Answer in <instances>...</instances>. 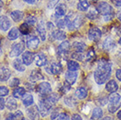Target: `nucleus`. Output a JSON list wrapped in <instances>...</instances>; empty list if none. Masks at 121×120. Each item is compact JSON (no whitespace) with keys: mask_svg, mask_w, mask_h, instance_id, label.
I'll list each match as a JSON object with an SVG mask.
<instances>
[{"mask_svg":"<svg viewBox=\"0 0 121 120\" xmlns=\"http://www.w3.org/2000/svg\"><path fill=\"white\" fill-rule=\"evenodd\" d=\"M112 73V66L105 60H101L97 64V69L94 72V79L97 84L105 83L107 80L111 76Z\"/></svg>","mask_w":121,"mask_h":120,"instance_id":"1","label":"nucleus"},{"mask_svg":"<svg viewBox=\"0 0 121 120\" xmlns=\"http://www.w3.org/2000/svg\"><path fill=\"white\" fill-rule=\"evenodd\" d=\"M64 20H65V24H66L67 27L71 31L78 29L82 23V17L76 15L74 12H70L69 14L66 15V18Z\"/></svg>","mask_w":121,"mask_h":120,"instance_id":"2","label":"nucleus"},{"mask_svg":"<svg viewBox=\"0 0 121 120\" xmlns=\"http://www.w3.org/2000/svg\"><path fill=\"white\" fill-rule=\"evenodd\" d=\"M97 9L98 10L100 14H102L105 21L111 20L113 17V10L112 7L109 4L105 3V2H101L98 4Z\"/></svg>","mask_w":121,"mask_h":120,"instance_id":"3","label":"nucleus"},{"mask_svg":"<svg viewBox=\"0 0 121 120\" xmlns=\"http://www.w3.org/2000/svg\"><path fill=\"white\" fill-rule=\"evenodd\" d=\"M109 103H108V110L110 112L114 113L117 110H118L121 105V96L119 94L116 93H112L109 96Z\"/></svg>","mask_w":121,"mask_h":120,"instance_id":"4","label":"nucleus"},{"mask_svg":"<svg viewBox=\"0 0 121 120\" xmlns=\"http://www.w3.org/2000/svg\"><path fill=\"white\" fill-rule=\"evenodd\" d=\"M37 91H38V93L41 96H48V95H49L52 92L51 85L48 82H47V81H43V82H41V83H39L38 85Z\"/></svg>","mask_w":121,"mask_h":120,"instance_id":"5","label":"nucleus"},{"mask_svg":"<svg viewBox=\"0 0 121 120\" xmlns=\"http://www.w3.org/2000/svg\"><path fill=\"white\" fill-rule=\"evenodd\" d=\"M24 48L25 45L23 42H18V43L13 44L12 50H11L9 54V56L10 57H17V56H18L22 52L24 51Z\"/></svg>","mask_w":121,"mask_h":120,"instance_id":"6","label":"nucleus"},{"mask_svg":"<svg viewBox=\"0 0 121 120\" xmlns=\"http://www.w3.org/2000/svg\"><path fill=\"white\" fill-rule=\"evenodd\" d=\"M38 107H39V111L40 115H41V117L48 116V114L49 113V111H51V109H52V107L48 103L46 102L45 99L39 100Z\"/></svg>","mask_w":121,"mask_h":120,"instance_id":"7","label":"nucleus"},{"mask_svg":"<svg viewBox=\"0 0 121 120\" xmlns=\"http://www.w3.org/2000/svg\"><path fill=\"white\" fill-rule=\"evenodd\" d=\"M39 45V39L37 36L30 35L26 39V46L29 49H36Z\"/></svg>","mask_w":121,"mask_h":120,"instance_id":"8","label":"nucleus"},{"mask_svg":"<svg viewBox=\"0 0 121 120\" xmlns=\"http://www.w3.org/2000/svg\"><path fill=\"white\" fill-rule=\"evenodd\" d=\"M27 115L29 118H31L32 120H39V107L36 105H33L31 106L30 108L27 109Z\"/></svg>","mask_w":121,"mask_h":120,"instance_id":"9","label":"nucleus"},{"mask_svg":"<svg viewBox=\"0 0 121 120\" xmlns=\"http://www.w3.org/2000/svg\"><path fill=\"white\" fill-rule=\"evenodd\" d=\"M102 33L97 27H91L89 30V39L92 41H97L101 38Z\"/></svg>","mask_w":121,"mask_h":120,"instance_id":"10","label":"nucleus"},{"mask_svg":"<svg viewBox=\"0 0 121 120\" xmlns=\"http://www.w3.org/2000/svg\"><path fill=\"white\" fill-rule=\"evenodd\" d=\"M46 70H47V72L51 74V75H57L61 71V66H60V63L52 62L49 66L46 68Z\"/></svg>","mask_w":121,"mask_h":120,"instance_id":"11","label":"nucleus"},{"mask_svg":"<svg viewBox=\"0 0 121 120\" xmlns=\"http://www.w3.org/2000/svg\"><path fill=\"white\" fill-rule=\"evenodd\" d=\"M34 62L36 64V66H38V67L45 66V65H47V63H48L47 56H46L43 53H39V54H35Z\"/></svg>","mask_w":121,"mask_h":120,"instance_id":"12","label":"nucleus"},{"mask_svg":"<svg viewBox=\"0 0 121 120\" xmlns=\"http://www.w3.org/2000/svg\"><path fill=\"white\" fill-rule=\"evenodd\" d=\"M77 76H78V74H77L76 71H70V70H69L65 74V80H66V81L68 83L72 85V84H74L76 82Z\"/></svg>","mask_w":121,"mask_h":120,"instance_id":"13","label":"nucleus"},{"mask_svg":"<svg viewBox=\"0 0 121 120\" xmlns=\"http://www.w3.org/2000/svg\"><path fill=\"white\" fill-rule=\"evenodd\" d=\"M70 45L69 42L65 40V41L61 42L60 44V46L58 47V54L61 55V56H64L65 54H68V52L69 50Z\"/></svg>","mask_w":121,"mask_h":120,"instance_id":"14","label":"nucleus"},{"mask_svg":"<svg viewBox=\"0 0 121 120\" xmlns=\"http://www.w3.org/2000/svg\"><path fill=\"white\" fill-rule=\"evenodd\" d=\"M34 54L33 53H31V52H25L24 54H23V56H22V61L24 62L25 65H30L33 63V61L34 60Z\"/></svg>","mask_w":121,"mask_h":120,"instance_id":"15","label":"nucleus"},{"mask_svg":"<svg viewBox=\"0 0 121 120\" xmlns=\"http://www.w3.org/2000/svg\"><path fill=\"white\" fill-rule=\"evenodd\" d=\"M115 46L116 44L114 39H112L111 37H107L103 43V47L106 51H111V50H112L113 48L115 47Z\"/></svg>","mask_w":121,"mask_h":120,"instance_id":"16","label":"nucleus"},{"mask_svg":"<svg viewBox=\"0 0 121 120\" xmlns=\"http://www.w3.org/2000/svg\"><path fill=\"white\" fill-rule=\"evenodd\" d=\"M67 8L64 4H60L55 7V16L57 18H61L66 15Z\"/></svg>","mask_w":121,"mask_h":120,"instance_id":"17","label":"nucleus"},{"mask_svg":"<svg viewBox=\"0 0 121 120\" xmlns=\"http://www.w3.org/2000/svg\"><path fill=\"white\" fill-rule=\"evenodd\" d=\"M11 26V22H10L9 18L5 17V16H1L0 18V27H1V31L5 32L10 28Z\"/></svg>","mask_w":121,"mask_h":120,"instance_id":"18","label":"nucleus"},{"mask_svg":"<svg viewBox=\"0 0 121 120\" xmlns=\"http://www.w3.org/2000/svg\"><path fill=\"white\" fill-rule=\"evenodd\" d=\"M60 99V96L56 93H52L51 95H49L47 98H46V102L48 103L50 106H53V105H55V103H57V102L59 101Z\"/></svg>","mask_w":121,"mask_h":120,"instance_id":"19","label":"nucleus"},{"mask_svg":"<svg viewBox=\"0 0 121 120\" xmlns=\"http://www.w3.org/2000/svg\"><path fill=\"white\" fill-rule=\"evenodd\" d=\"M105 89L107 91H109L111 93H114V92H116V91L118 90V85L114 80H111V81H109L107 82V84H106V86H105Z\"/></svg>","mask_w":121,"mask_h":120,"instance_id":"20","label":"nucleus"},{"mask_svg":"<svg viewBox=\"0 0 121 120\" xmlns=\"http://www.w3.org/2000/svg\"><path fill=\"white\" fill-rule=\"evenodd\" d=\"M66 33L62 30H55L51 33V37L57 40H63L66 39Z\"/></svg>","mask_w":121,"mask_h":120,"instance_id":"21","label":"nucleus"},{"mask_svg":"<svg viewBox=\"0 0 121 120\" xmlns=\"http://www.w3.org/2000/svg\"><path fill=\"white\" fill-rule=\"evenodd\" d=\"M89 8H90V4L88 0H79L77 4V9L80 12H87Z\"/></svg>","mask_w":121,"mask_h":120,"instance_id":"22","label":"nucleus"},{"mask_svg":"<svg viewBox=\"0 0 121 120\" xmlns=\"http://www.w3.org/2000/svg\"><path fill=\"white\" fill-rule=\"evenodd\" d=\"M11 70L7 68H1V81H5L10 78L11 76Z\"/></svg>","mask_w":121,"mask_h":120,"instance_id":"23","label":"nucleus"},{"mask_svg":"<svg viewBox=\"0 0 121 120\" xmlns=\"http://www.w3.org/2000/svg\"><path fill=\"white\" fill-rule=\"evenodd\" d=\"M87 95H88V91L83 87H80L76 90V96L79 99H84Z\"/></svg>","mask_w":121,"mask_h":120,"instance_id":"24","label":"nucleus"},{"mask_svg":"<svg viewBox=\"0 0 121 120\" xmlns=\"http://www.w3.org/2000/svg\"><path fill=\"white\" fill-rule=\"evenodd\" d=\"M23 61L19 60V59H16L14 61H13V68L18 70L19 72H24L26 70V67H25V64H23Z\"/></svg>","mask_w":121,"mask_h":120,"instance_id":"25","label":"nucleus"},{"mask_svg":"<svg viewBox=\"0 0 121 120\" xmlns=\"http://www.w3.org/2000/svg\"><path fill=\"white\" fill-rule=\"evenodd\" d=\"M36 31H37V33H38V34L39 35V37H40V39H41L42 41H44L46 39V34H47L45 26L40 23V24L38 25V26H37V28H36Z\"/></svg>","mask_w":121,"mask_h":120,"instance_id":"26","label":"nucleus"},{"mask_svg":"<svg viewBox=\"0 0 121 120\" xmlns=\"http://www.w3.org/2000/svg\"><path fill=\"white\" fill-rule=\"evenodd\" d=\"M11 17L15 22H18L23 19V17H24V14L23 12H20V11H13V12H11Z\"/></svg>","mask_w":121,"mask_h":120,"instance_id":"27","label":"nucleus"},{"mask_svg":"<svg viewBox=\"0 0 121 120\" xmlns=\"http://www.w3.org/2000/svg\"><path fill=\"white\" fill-rule=\"evenodd\" d=\"M103 117V111L99 107L95 108L92 111V119L94 120H99Z\"/></svg>","mask_w":121,"mask_h":120,"instance_id":"28","label":"nucleus"},{"mask_svg":"<svg viewBox=\"0 0 121 120\" xmlns=\"http://www.w3.org/2000/svg\"><path fill=\"white\" fill-rule=\"evenodd\" d=\"M18 34H19V32H18V29L17 27H13L12 30L10 31L9 33H8V39L10 40H15L18 38Z\"/></svg>","mask_w":121,"mask_h":120,"instance_id":"29","label":"nucleus"},{"mask_svg":"<svg viewBox=\"0 0 121 120\" xmlns=\"http://www.w3.org/2000/svg\"><path fill=\"white\" fill-rule=\"evenodd\" d=\"M12 95H13V96L15 98H21V97H23L26 95V90H25L24 88L18 87L13 90Z\"/></svg>","mask_w":121,"mask_h":120,"instance_id":"30","label":"nucleus"},{"mask_svg":"<svg viewBox=\"0 0 121 120\" xmlns=\"http://www.w3.org/2000/svg\"><path fill=\"white\" fill-rule=\"evenodd\" d=\"M6 107L10 111H14L18 107V103H17V102H16V100L14 98H9L6 102Z\"/></svg>","mask_w":121,"mask_h":120,"instance_id":"31","label":"nucleus"},{"mask_svg":"<svg viewBox=\"0 0 121 120\" xmlns=\"http://www.w3.org/2000/svg\"><path fill=\"white\" fill-rule=\"evenodd\" d=\"M42 79H43V75L38 70H33V72L31 73L30 80H32V81H36L38 80H42Z\"/></svg>","mask_w":121,"mask_h":120,"instance_id":"32","label":"nucleus"},{"mask_svg":"<svg viewBox=\"0 0 121 120\" xmlns=\"http://www.w3.org/2000/svg\"><path fill=\"white\" fill-rule=\"evenodd\" d=\"M73 48L76 50V52H81V53H82V51L86 48V45L83 42L76 41L73 44Z\"/></svg>","mask_w":121,"mask_h":120,"instance_id":"33","label":"nucleus"},{"mask_svg":"<svg viewBox=\"0 0 121 120\" xmlns=\"http://www.w3.org/2000/svg\"><path fill=\"white\" fill-rule=\"evenodd\" d=\"M23 103L26 106H31L33 103V97L30 94H26L23 96Z\"/></svg>","mask_w":121,"mask_h":120,"instance_id":"34","label":"nucleus"},{"mask_svg":"<svg viewBox=\"0 0 121 120\" xmlns=\"http://www.w3.org/2000/svg\"><path fill=\"white\" fill-rule=\"evenodd\" d=\"M80 69V65L75 60H69L68 61V69L70 71H77Z\"/></svg>","mask_w":121,"mask_h":120,"instance_id":"35","label":"nucleus"},{"mask_svg":"<svg viewBox=\"0 0 121 120\" xmlns=\"http://www.w3.org/2000/svg\"><path fill=\"white\" fill-rule=\"evenodd\" d=\"M98 13H99V12H98V10L96 9V8H91L90 11H89V12L87 13V18H90V19H95V18H97V16H98Z\"/></svg>","mask_w":121,"mask_h":120,"instance_id":"36","label":"nucleus"},{"mask_svg":"<svg viewBox=\"0 0 121 120\" xmlns=\"http://www.w3.org/2000/svg\"><path fill=\"white\" fill-rule=\"evenodd\" d=\"M64 103H66V105L69 106V107H74V106H76V105L77 104V102H76V100L75 99V98L71 97V96L66 97V98L64 99Z\"/></svg>","mask_w":121,"mask_h":120,"instance_id":"37","label":"nucleus"},{"mask_svg":"<svg viewBox=\"0 0 121 120\" xmlns=\"http://www.w3.org/2000/svg\"><path fill=\"white\" fill-rule=\"evenodd\" d=\"M20 31H21V33L23 34H28V33H30V28L28 26V24L26 23H24V24H22L20 26Z\"/></svg>","mask_w":121,"mask_h":120,"instance_id":"38","label":"nucleus"},{"mask_svg":"<svg viewBox=\"0 0 121 120\" xmlns=\"http://www.w3.org/2000/svg\"><path fill=\"white\" fill-rule=\"evenodd\" d=\"M37 22V18L33 16H28L27 18H26V23L28 24L29 26H33Z\"/></svg>","mask_w":121,"mask_h":120,"instance_id":"39","label":"nucleus"},{"mask_svg":"<svg viewBox=\"0 0 121 120\" xmlns=\"http://www.w3.org/2000/svg\"><path fill=\"white\" fill-rule=\"evenodd\" d=\"M71 57H72L73 59H76V60H82L83 58H84V56H83V54H82L81 52H75V53L72 54V56H71Z\"/></svg>","mask_w":121,"mask_h":120,"instance_id":"40","label":"nucleus"},{"mask_svg":"<svg viewBox=\"0 0 121 120\" xmlns=\"http://www.w3.org/2000/svg\"><path fill=\"white\" fill-rule=\"evenodd\" d=\"M94 56H95V52H94V50L91 49V50H90V51L87 53L86 56H85V60H87V61H90L91 60H92V59H93Z\"/></svg>","mask_w":121,"mask_h":120,"instance_id":"41","label":"nucleus"},{"mask_svg":"<svg viewBox=\"0 0 121 120\" xmlns=\"http://www.w3.org/2000/svg\"><path fill=\"white\" fill-rule=\"evenodd\" d=\"M0 93H1V96H5L8 95V93H9V90H8V89L6 87H4V86H1V88H0Z\"/></svg>","mask_w":121,"mask_h":120,"instance_id":"42","label":"nucleus"},{"mask_svg":"<svg viewBox=\"0 0 121 120\" xmlns=\"http://www.w3.org/2000/svg\"><path fill=\"white\" fill-rule=\"evenodd\" d=\"M13 117H14V120H20L23 118V113H22L20 111H16L15 113L13 114Z\"/></svg>","mask_w":121,"mask_h":120,"instance_id":"43","label":"nucleus"},{"mask_svg":"<svg viewBox=\"0 0 121 120\" xmlns=\"http://www.w3.org/2000/svg\"><path fill=\"white\" fill-rule=\"evenodd\" d=\"M19 84V80L18 78H12L10 81V87H17Z\"/></svg>","mask_w":121,"mask_h":120,"instance_id":"44","label":"nucleus"},{"mask_svg":"<svg viewBox=\"0 0 121 120\" xmlns=\"http://www.w3.org/2000/svg\"><path fill=\"white\" fill-rule=\"evenodd\" d=\"M56 120H69V117L66 113H60L56 118Z\"/></svg>","mask_w":121,"mask_h":120,"instance_id":"45","label":"nucleus"},{"mask_svg":"<svg viewBox=\"0 0 121 120\" xmlns=\"http://www.w3.org/2000/svg\"><path fill=\"white\" fill-rule=\"evenodd\" d=\"M59 2V0H48V6L49 9H52V8H54L57 3Z\"/></svg>","mask_w":121,"mask_h":120,"instance_id":"46","label":"nucleus"},{"mask_svg":"<svg viewBox=\"0 0 121 120\" xmlns=\"http://www.w3.org/2000/svg\"><path fill=\"white\" fill-rule=\"evenodd\" d=\"M58 116H59V109H55V110H54V111H53V112H52L51 119L52 120L56 119V118L58 117Z\"/></svg>","mask_w":121,"mask_h":120,"instance_id":"47","label":"nucleus"},{"mask_svg":"<svg viewBox=\"0 0 121 120\" xmlns=\"http://www.w3.org/2000/svg\"><path fill=\"white\" fill-rule=\"evenodd\" d=\"M57 26L59 27V28H63L65 26H66V24H65V20H62V19H59V20H57Z\"/></svg>","mask_w":121,"mask_h":120,"instance_id":"48","label":"nucleus"},{"mask_svg":"<svg viewBox=\"0 0 121 120\" xmlns=\"http://www.w3.org/2000/svg\"><path fill=\"white\" fill-rule=\"evenodd\" d=\"M71 120H82V117L78 114H74L71 117Z\"/></svg>","mask_w":121,"mask_h":120,"instance_id":"49","label":"nucleus"},{"mask_svg":"<svg viewBox=\"0 0 121 120\" xmlns=\"http://www.w3.org/2000/svg\"><path fill=\"white\" fill-rule=\"evenodd\" d=\"M116 76H117V78H118V81H121V69H118V70H117V72H116Z\"/></svg>","mask_w":121,"mask_h":120,"instance_id":"50","label":"nucleus"},{"mask_svg":"<svg viewBox=\"0 0 121 120\" xmlns=\"http://www.w3.org/2000/svg\"><path fill=\"white\" fill-rule=\"evenodd\" d=\"M24 1L26 3L29 4H35L39 0H24Z\"/></svg>","mask_w":121,"mask_h":120,"instance_id":"51","label":"nucleus"},{"mask_svg":"<svg viewBox=\"0 0 121 120\" xmlns=\"http://www.w3.org/2000/svg\"><path fill=\"white\" fill-rule=\"evenodd\" d=\"M4 109V100L3 96H1V106H0V110L3 111Z\"/></svg>","mask_w":121,"mask_h":120,"instance_id":"52","label":"nucleus"},{"mask_svg":"<svg viewBox=\"0 0 121 120\" xmlns=\"http://www.w3.org/2000/svg\"><path fill=\"white\" fill-rule=\"evenodd\" d=\"M113 3L116 6H121V0H113Z\"/></svg>","mask_w":121,"mask_h":120,"instance_id":"53","label":"nucleus"},{"mask_svg":"<svg viewBox=\"0 0 121 120\" xmlns=\"http://www.w3.org/2000/svg\"><path fill=\"white\" fill-rule=\"evenodd\" d=\"M5 120H14V117H13V114H10L8 117H6Z\"/></svg>","mask_w":121,"mask_h":120,"instance_id":"54","label":"nucleus"},{"mask_svg":"<svg viewBox=\"0 0 121 120\" xmlns=\"http://www.w3.org/2000/svg\"><path fill=\"white\" fill-rule=\"evenodd\" d=\"M47 26H48V29H51V28H54V26H55L52 24L51 22H48V23L47 24Z\"/></svg>","mask_w":121,"mask_h":120,"instance_id":"55","label":"nucleus"},{"mask_svg":"<svg viewBox=\"0 0 121 120\" xmlns=\"http://www.w3.org/2000/svg\"><path fill=\"white\" fill-rule=\"evenodd\" d=\"M102 120H113L111 117H105L104 118H103Z\"/></svg>","mask_w":121,"mask_h":120,"instance_id":"56","label":"nucleus"},{"mask_svg":"<svg viewBox=\"0 0 121 120\" xmlns=\"http://www.w3.org/2000/svg\"><path fill=\"white\" fill-rule=\"evenodd\" d=\"M118 18H119V20L121 21V9H120V11H119V12H118Z\"/></svg>","mask_w":121,"mask_h":120,"instance_id":"57","label":"nucleus"},{"mask_svg":"<svg viewBox=\"0 0 121 120\" xmlns=\"http://www.w3.org/2000/svg\"><path fill=\"white\" fill-rule=\"evenodd\" d=\"M118 117L119 118V119H121V111H119L118 112Z\"/></svg>","mask_w":121,"mask_h":120,"instance_id":"58","label":"nucleus"},{"mask_svg":"<svg viewBox=\"0 0 121 120\" xmlns=\"http://www.w3.org/2000/svg\"><path fill=\"white\" fill-rule=\"evenodd\" d=\"M118 43H119V45L121 46V37H120V39H119V40H118Z\"/></svg>","mask_w":121,"mask_h":120,"instance_id":"59","label":"nucleus"},{"mask_svg":"<svg viewBox=\"0 0 121 120\" xmlns=\"http://www.w3.org/2000/svg\"><path fill=\"white\" fill-rule=\"evenodd\" d=\"M93 1H97V0H93Z\"/></svg>","mask_w":121,"mask_h":120,"instance_id":"60","label":"nucleus"}]
</instances>
